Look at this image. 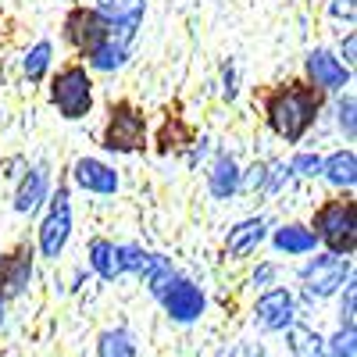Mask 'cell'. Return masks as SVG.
<instances>
[{"label": "cell", "mask_w": 357, "mask_h": 357, "mask_svg": "<svg viewBox=\"0 0 357 357\" xmlns=\"http://www.w3.org/2000/svg\"><path fill=\"white\" fill-rule=\"evenodd\" d=\"M311 118H314V100L301 89H289L272 104V126L286 139H301V132L311 126Z\"/></svg>", "instance_id": "6da1fadb"}, {"label": "cell", "mask_w": 357, "mask_h": 357, "mask_svg": "<svg viewBox=\"0 0 357 357\" xmlns=\"http://www.w3.org/2000/svg\"><path fill=\"white\" fill-rule=\"evenodd\" d=\"M318 229L325 236V243H329L336 254H350L354 250V204H333L325 207L321 218H318Z\"/></svg>", "instance_id": "7a4b0ae2"}, {"label": "cell", "mask_w": 357, "mask_h": 357, "mask_svg": "<svg viewBox=\"0 0 357 357\" xmlns=\"http://www.w3.org/2000/svg\"><path fill=\"white\" fill-rule=\"evenodd\" d=\"M54 104L65 111V118H79L89 107V79L82 68H68L54 82Z\"/></svg>", "instance_id": "3957f363"}, {"label": "cell", "mask_w": 357, "mask_h": 357, "mask_svg": "<svg viewBox=\"0 0 357 357\" xmlns=\"http://www.w3.org/2000/svg\"><path fill=\"white\" fill-rule=\"evenodd\" d=\"M343 275H347V261H340V254H329V257H314L307 268H304V282H307V293L311 296H329L343 286Z\"/></svg>", "instance_id": "277c9868"}, {"label": "cell", "mask_w": 357, "mask_h": 357, "mask_svg": "<svg viewBox=\"0 0 357 357\" xmlns=\"http://www.w3.org/2000/svg\"><path fill=\"white\" fill-rule=\"evenodd\" d=\"M68 232H72V211H68V193H57V204H54V211L50 218L43 222L40 229V247L47 257H57L68 240Z\"/></svg>", "instance_id": "5b68a950"}, {"label": "cell", "mask_w": 357, "mask_h": 357, "mask_svg": "<svg viewBox=\"0 0 357 357\" xmlns=\"http://www.w3.org/2000/svg\"><path fill=\"white\" fill-rule=\"evenodd\" d=\"M165 296V307L175 321H193L200 311H204V293L193 286V282H183V279H172V286L161 293Z\"/></svg>", "instance_id": "8992f818"}, {"label": "cell", "mask_w": 357, "mask_h": 357, "mask_svg": "<svg viewBox=\"0 0 357 357\" xmlns=\"http://www.w3.org/2000/svg\"><path fill=\"white\" fill-rule=\"evenodd\" d=\"M97 11L118 29V43H126L143 18V0H97Z\"/></svg>", "instance_id": "52a82bcc"}, {"label": "cell", "mask_w": 357, "mask_h": 357, "mask_svg": "<svg viewBox=\"0 0 357 357\" xmlns=\"http://www.w3.org/2000/svg\"><path fill=\"white\" fill-rule=\"evenodd\" d=\"M257 321L264 329H286L293 325V296L286 289H272L257 301Z\"/></svg>", "instance_id": "ba28073f"}, {"label": "cell", "mask_w": 357, "mask_h": 357, "mask_svg": "<svg viewBox=\"0 0 357 357\" xmlns=\"http://www.w3.org/2000/svg\"><path fill=\"white\" fill-rule=\"evenodd\" d=\"M139 139H143V122L129 107H122V111L111 118L107 146H111V151H132V146H139Z\"/></svg>", "instance_id": "9c48e42d"}, {"label": "cell", "mask_w": 357, "mask_h": 357, "mask_svg": "<svg viewBox=\"0 0 357 357\" xmlns=\"http://www.w3.org/2000/svg\"><path fill=\"white\" fill-rule=\"evenodd\" d=\"M307 75L314 79L318 89H340V86H347V68L336 61L329 50H314L307 57Z\"/></svg>", "instance_id": "30bf717a"}, {"label": "cell", "mask_w": 357, "mask_h": 357, "mask_svg": "<svg viewBox=\"0 0 357 357\" xmlns=\"http://www.w3.org/2000/svg\"><path fill=\"white\" fill-rule=\"evenodd\" d=\"M75 178H79L82 190H93V193H114V190H118V175H114L107 165L89 161V158L75 165Z\"/></svg>", "instance_id": "8fae6325"}, {"label": "cell", "mask_w": 357, "mask_h": 357, "mask_svg": "<svg viewBox=\"0 0 357 357\" xmlns=\"http://www.w3.org/2000/svg\"><path fill=\"white\" fill-rule=\"evenodd\" d=\"M29 279H33V264H29L25 254H15L8 257L4 264H0V296H18Z\"/></svg>", "instance_id": "7c38bea8"}, {"label": "cell", "mask_w": 357, "mask_h": 357, "mask_svg": "<svg viewBox=\"0 0 357 357\" xmlns=\"http://www.w3.org/2000/svg\"><path fill=\"white\" fill-rule=\"evenodd\" d=\"M261 240H264V222H261V218H247V222H240V225L229 232V254L243 257V254H250Z\"/></svg>", "instance_id": "4fadbf2b"}, {"label": "cell", "mask_w": 357, "mask_h": 357, "mask_svg": "<svg viewBox=\"0 0 357 357\" xmlns=\"http://www.w3.org/2000/svg\"><path fill=\"white\" fill-rule=\"evenodd\" d=\"M104 36H107V29H104V22H100L97 15H75V18H72V40H75L82 50L100 47Z\"/></svg>", "instance_id": "5bb4252c"}, {"label": "cell", "mask_w": 357, "mask_h": 357, "mask_svg": "<svg viewBox=\"0 0 357 357\" xmlns=\"http://www.w3.org/2000/svg\"><path fill=\"white\" fill-rule=\"evenodd\" d=\"M47 193V175L40 168H33L25 178H22V186H18V197H15V207L18 211H33V207L43 200Z\"/></svg>", "instance_id": "9a60e30c"}, {"label": "cell", "mask_w": 357, "mask_h": 357, "mask_svg": "<svg viewBox=\"0 0 357 357\" xmlns=\"http://www.w3.org/2000/svg\"><path fill=\"white\" fill-rule=\"evenodd\" d=\"M321 172L329 175V183H333V186H354V178H357V158H354L350 151L333 154L329 161L321 165Z\"/></svg>", "instance_id": "2e32d148"}, {"label": "cell", "mask_w": 357, "mask_h": 357, "mask_svg": "<svg viewBox=\"0 0 357 357\" xmlns=\"http://www.w3.org/2000/svg\"><path fill=\"white\" fill-rule=\"evenodd\" d=\"M236 186H240V168H236L232 158H218L211 168V193L215 197H229Z\"/></svg>", "instance_id": "e0dca14e"}, {"label": "cell", "mask_w": 357, "mask_h": 357, "mask_svg": "<svg viewBox=\"0 0 357 357\" xmlns=\"http://www.w3.org/2000/svg\"><path fill=\"white\" fill-rule=\"evenodd\" d=\"M275 247L286 254H307V250H314V236L301 225H286L275 232Z\"/></svg>", "instance_id": "ac0fdd59"}, {"label": "cell", "mask_w": 357, "mask_h": 357, "mask_svg": "<svg viewBox=\"0 0 357 357\" xmlns=\"http://www.w3.org/2000/svg\"><path fill=\"white\" fill-rule=\"evenodd\" d=\"M289 350H293V357H325V343L318 340V333L304 329V325H293L289 329Z\"/></svg>", "instance_id": "d6986e66"}, {"label": "cell", "mask_w": 357, "mask_h": 357, "mask_svg": "<svg viewBox=\"0 0 357 357\" xmlns=\"http://www.w3.org/2000/svg\"><path fill=\"white\" fill-rule=\"evenodd\" d=\"M89 261H93V268L104 275V279H114V275H122V261H118V247L97 240L93 247H89Z\"/></svg>", "instance_id": "ffe728a7"}, {"label": "cell", "mask_w": 357, "mask_h": 357, "mask_svg": "<svg viewBox=\"0 0 357 357\" xmlns=\"http://www.w3.org/2000/svg\"><path fill=\"white\" fill-rule=\"evenodd\" d=\"M89 54H93V68L111 72V68H118V65L126 61V43H118V40H104L100 47H93Z\"/></svg>", "instance_id": "44dd1931"}, {"label": "cell", "mask_w": 357, "mask_h": 357, "mask_svg": "<svg viewBox=\"0 0 357 357\" xmlns=\"http://www.w3.org/2000/svg\"><path fill=\"white\" fill-rule=\"evenodd\" d=\"M136 347L126 333H104L97 343V357H132Z\"/></svg>", "instance_id": "7402d4cb"}, {"label": "cell", "mask_w": 357, "mask_h": 357, "mask_svg": "<svg viewBox=\"0 0 357 357\" xmlns=\"http://www.w3.org/2000/svg\"><path fill=\"white\" fill-rule=\"evenodd\" d=\"M47 65H50V43H36L33 50H29V57H25V75L40 79L47 72Z\"/></svg>", "instance_id": "603a6c76"}, {"label": "cell", "mask_w": 357, "mask_h": 357, "mask_svg": "<svg viewBox=\"0 0 357 357\" xmlns=\"http://www.w3.org/2000/svg\"><path fill=\"white\" fill-rule=\"evenodd\" d=\"M289 172H296V175H318L321 172V158L318 154H296Z\"/></svg>", "instance_id": "cb8c5ba5"}, {"label": "cell", "mask_w": 357, "mask_h": 357, "mask_svg": "<svg viewBox=\"0 0 357 357\" xmlns=\"http://www.w3.org/2000/svg\"><path fill=\"white\" fill-rule=\"evenodd\" d=\"M333 357H354V325H347V329L333 340Z\"/></svg>", "instance_id": "d4e9b609"}, {"label": "cell", "mask_w": 357, "mask_h": 357, "mask_svg": "<svg viewBox=\"0 0 357 357\" xmlns=\"http://www.w3.org/2000/svg\"><path fill=\"white\" fill-rule=\"evenodd\" d=\"M340 126L347 129V136H354V97H347L340 104Z\"/></svg>", "instance_id": "484cf974"}, {"label": "cell", "mask_w": 357, "mask_h": 357, "mask_svg": "<svg viewBox=\"0 0 357 357\" xmlns=\"http://www.w3.org/2000/svg\"><path fill=\"white\" fill-rule=\"evenodd\" d=\"M247 186H250V190L264 186V168H261V165H254V168H250V175H247Z\"/></svg>", "instance_id": "4316f807"}, {"label": "cell", "mask_w": 357, "mask_h": 357, "mask_svg": "<svg viewBox=\"0 0 357 357\" xmlns=\"http://www.w3.org/2000/svg\"><path fill=\"white\" fill-rule=\"evenodd\" d=\"M333 15H343V18H354V0H336V4H333Z\"/></svg>", "instance_id": "83f0119b"}, {"label": "cell", "mask_w": 357, "mask_h": 357, "mask_svg": "<svg viewBox=\"0 0 357 357\" xmlns=\"http://www.w3.org/2000/svg\"><path fill=\"white\" fill-rule=\"evenodd\" d=\"M354 50H357V40H354V36H347V43H343V54H347V61H354Z\"/></svg>", "instance_id": "f1b7e54d"}, {"label": "cell", "mask_w": 357, "mask_h": 357, "mask_svg": "<svg viewBox=\"0 0 357 357\" xmlns=\"http://www.w3.org/2000/svg\"><path fill=\"white\" fill-rule=\"evenodd\" d=\"M268 279H272V268H261V272L254 275V282H268Z\"/></svg>", "instance_id": "f546056e"}]
</instances>
